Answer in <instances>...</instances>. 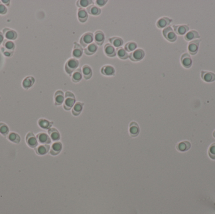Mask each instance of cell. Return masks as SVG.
<instances>
[{
    "instance_id": "1",
    "label": "cell",
    "mask_w": 215,
    "mask_h": 214,
    "mask_svg": "<svg viewBox=\"0 0 215 214\" xmlns=\"http://www.w3.org/2000/svg\"><path fill=\"white\" fill-rule=\"evenodd\" d=\"M15 47V46L13 42L5 39L3 42V47H2V51L5 56L11 57L13 55Z\"/></svg>"
},
{
    "instance_id": "2",
    "label": "cell",
    "mask_w": 215,
    "mask_h": 214,
    "mask_svg": "<svg viewBox=\"0 0 215 214\" xmlns=\"http://www.w3.org/2000/svg\"><path fill=\"white\" fill-rule=\"evenodd\" d=\"M76 98L73 93L67 91L65 94V100L64 102V108L69 111L73 108L75 104Z\"/></svg>"
},
{
    "instance_id": "3",
    "label": "cell",
    "mask_w": 215,
    "mask_h": 214,
    "mask_svg": "<svg viewBox=\"0 0 215 214\" xmlns=\"http://www.w3.org/2000/svg\"><path fill=\"white\" fill-rule=\"evenodd\" d=\"M79 61L76 58H70L68 60L65 65V72L71 75V74L77 69V67L79 66Z\"/></svg>"
},
{
    "instance_id": "4",
    "label": "cell",
    "mask_w": 215,
    "mask_h": 214,
    "mask_svg": "<svg viewBox=\"0 0 215 214\" xmlns=\"http://www.w3.org/2000/svg\"><path fill=\"white\" fill-rule=\"evenodd\" d=\"M162 33L166 40H167L171 42H174L177 40V35L171 26H168L164 28L163 30Z\"/></svg>"
},
{
    "instance_id": "5",
    "label": "cell",
    "mask_w": 215,
    "mask_h": 214,
    "mask_svg": "<svg viewBox=\"0 0 215 214\" xmlns=\"http://www.w3.org/2000/svg\"><path fill=\"white\" fill-rule=\"evenodd\" d=\"M144 56V51L142 49H140V48H138V49L134 50L130 54L129 58L133 62H138L143 59Z\"/></svg>"
},
{
    "instance_id": "6",
    "label": "cell",
    "mask_w": 215,
    "mask_h": 214,
    "mask_svg": "<svg viewBox=\"0 0 215 214\" xmlns=\"http://www.w3.org/2000/svg\"><path fill=\"white\" fill-rule=\"evenodd\" d=\"M94 40V36L92 33H84L80 39V43L83 47H86L87 45L92 43Z\"/></svg>"
},
{
    "instance_id": "7",
    "label": "cell",
    "mask_w": 215,
    "mask_h": 214,
    "mask_svg": "<svg viewBox=\"0 0 215 214\" xmlns=\"http://www.w3.org/2000/svg\"><path fill=\"white\" fill-rule=\"evenodd\" d=\"M26 142L29 147L35 148L38 145V140L34 134L32 132H29L26 136Z\"/></svg>"
},
{
    "instance_id": "8",
    "label": "cell",
    "mask_w": 215,
    "mask_h": 214,
    "mask_svg": "<svg viewBox=\"0 0 215 214\" xmlns=\"http://www.w3.org/2000/svg\"><path fill=\"white\" fill-rule=\"evenodd\" d=\"M3 34L5 37L6 38V40H16L17 38V33L15 31L12 30L10 28H5L3 30Z\"/></svg>"
},
{
    "instance_id": "9",
    "label": "cell",
    "mask_w": 215,
    "mask_h": 214,
    "mask_svg": "<svg viewBox=\"0 0 215 214\" xmlns=\"http://www.w3.org/2000/svg\"><path fill=\"white\" fill-rule=\"evenodd\" d=\"M181 61L182 66L185 69H189L192 66V59L189 54H184L181 58Z\"/></svg>"
},
{
    "instance_id": "10",
    "label": "cell",
    "mask_w": 215,
    "mask_h": 214,
    "mask_svg": "<svg viewBox=\"0 0 215 214\" xmlns=\"http://www.w3.org/2000/svg\"><path fill=\"white\" fill-rule=\"evenodd\" d=\"M38 141L42 144H48L51 143V139L47 134L44 133H38L37 135Z\"/></svg>"
},
{
    "instance_id": "11",
    "label": "cell",
    "mask_w": 215,
    "mask_h": 214,
    "mask_svg": "<svg viewBox=\"0 0 215 214\" xmlns=\"http://www.w3.org/2000/svg\"><path fill=\"white\" fill-rule=\"evenodd\" d=\"M200 43V40H195L191 43L188 45V50L191 55H194L198 53L199 45Z\"/></svg>"
},
{
    "instance_id": "12",
    "label": "cell",
    "mask_w": 215,
    "mask_h": 214,
    "mask_svg": "<svg viewBox=\"0 0 215 214\" xmlns=\"http://www.w3.org/2000/svg\"><path fill=\"white\" fill-rule=\"evenodd\" d=\"M202 79L206 82H212L215 81V74L211 72L201 71Z\"/></svg>"
},
{
    "instance_id": "13",
    "label": "cell",
    "mask_w": 215,
    "mask_h": 214,
    "mask_svg": "<svg viewBox=\"0 0 215 214\" xmlns=\"http://www.w3.org/2000/svg\"><path fill=\"white\" fill-rule=\"evenodd\" d=\"M129 133L132 137H136L139 134L140 128L138 124L135 122H132L129 126Z\"/></svg>"
},
{
    "instance_id": "14",
    "label": "cell",
    "mask_w": 215,
    "mask_h": 214,
    "mask_svg": "<svg viewBox=\"0 0 215 214\" xmlns=\"http://www.w3.org/2000/svg\"><path fill=\"white\" fill-rule=\"evenodd\" d=\"M50 150V146L48 144H42L37 147L35 148V151L38 155L42 156L47 154Z\"/></svg>"
},
{
    "instance_id": "15",
    "label": "cell",
    "mask_w": 215,
    "mask_h": 214,
    "mask_svg": "<svg viewBox=\"0 0 215 214\" xmlns=\"http://www.w3.org/2000/svg\"><path fill=\"white\" fill-rule=\"evenodd\" d=\"M174 31L175 32V33L181 35L185 34L189 30V26L187 25H176V26L174 25Z\"/></svg>"
},
{
    "instance_id": "16",
    "label": "cell",
    "mask_w": 215,
    "mask_h": 214,
    "mask_svg": "<svg viewBox=\"0 0 215 214\" xmlns=\"http://www.w3.org/2000/svg\"><path fill=\"white\" fill-rule=\"evenodd\" d=\"M191 147V143L188 141H182L178 143L176 146V149L181 152H185L189 150Z\"/></svg>"
},
{
    "instance_id": "17",
    "label": "cell",
    "mask_w": 215,
    "mask_h": 214,
    "mask_svg": "<svg viewBox=\"0 0 215 214\" xmlns=\"http://www.w3.org/2000/svg\"><path fill=\"white\" fill-rule=\"evenodd\" d=\"M83 54V47L79 44H77L75 43L73 50H72V57H74V58H76H76H81Z\"/></svg>"
},
{
    "instance_id": "18",
    "label": "cell",
    "mask_w": 215,
    "mask_h": 214,
    "mask_svg": "<svg viewBox=\"0 0 215 214\" xmlns=\"http://www.w3.org/2000/svg\"><path fill=\"white\" fill-rule=\"evenodd\" d=\"M55 105H60L64 102V94L61 91H57L54 95Z\"/></svg>"
},
{
    "instance_id": "19",
    "label": "cell",
    "mask_w": 215,
    "mask_h": 214,
    "mask_svg": "<svg viewBox=\"0 0 215 214\" xmlns=\"http://www.w3.org/2000/svg\"><path fill=\"white\" fill-rule=\"evenodd\" d=\"M62 148V145L61 142H55L51 147L50 153L51 155L55 156L61 151Z\"/></svg>"
},
{
    "instance_id": "20",
    "label": "cell",
    "mask_w": 215,
    "mask_h": 214,
    "mask_svg": "<svg viewBox=\"0 0 215 214\" xmlns=\"http://www.w3.org/2000/svg\"><path fill=\"white\" fill-rule=\"evenodd\" d=\"M172 22V19L167 17H163L160 18L157 22V26L159 28H164L167 26Z\"/></svg>"
},
{
    "instance_id": "21",
    "label": "cell",
    "mask_w": 215,
    "mask_h": 214,
    "mask_svg": "<svg viewBox=\"0 0 215 214\" xmlns=\"http://www.w3.org/2000/svg\"><path fill=\"white\" fill-rule=\"evenodd\" d=\"M104 51L107 56L110 57H115L116 54L114 47L110 43H108L105 45L104 47Z\"/></svg>"
},
{
    "instance_id": "22",
    "label": "cell",
    "mask_w": 215,
    "mask_h": 214,
    "mask_svg": "<svg viewBox=\"0 0 215 214\" xmlns=\"http://www.w3.org/2000/svg\"><path fill=\"white\" fill-rule=\"evenodd\" d=\"M77 17L80 22L84 23L87 19L88 15H87V12H86V9H84V8H79L78 9Z\"/></svg>"
},
{
    "instance_id": "23",
    "label": "cell",
    "mask_w": 215,
    "mask_h": 214,
    "mask_svg": "<svg viewBox=\"0 0 215 214\" xmlns=\"http://www.w3.org/2000/svg\"><path fill=\"white\" fill-rule=\"evenodd\" d=\"M82 73L85 79L86 80L90 79L92 77V74H93L91 68L89 65H84L82 68Z\"/></svg>"
},
{
    "instance_id": "24",
    "label": "cell",
    "mask_w": 215,
    "mask_h": 214,
    "mask_svg": "<svg viewBox=\"0 0 215 214\" xmlns=\"http://www.w3.org/2000/svg\"><path fill=\"white\" fill-rule=\"evenodd\" d=\"M94 40L96 44L97 45H101L104 41V35L101 31H97L95 33Z\"/></svg>"
},
{
    "instance_id": "25",
    "label": "cell",
    "mask_w": 215,
    "mask_h": 214,
    "mask_svg": "<svg viewBox=\"0 0 215 214\" xmlns=\"http://www.w3.org/2000/svg\"><path fill=\"white\" fill-rule=\"evenodd\" d=\"M35 83V79L32 77V76H28L26 77L25 79L22 82V86L23 88L27 89H29L30 87H31L33 84Z\"/></svg>"
},
{
    "instance_id": "26",
    "label": "cell",
    "mask_w": 215,
    "mask_h": 214,
    "mask_svg": "<svg viewBox=\"0 0 215 214\" xmlns=\"http://www.w3.org/2000/svg\"><path fill=\"white\" fill-rule=\"evenodd\" d=\"M101 72L104 75H114L115 71L113 67L111 65H105L101 68Z\"/></svg>"
},
{
    "instance_id": "27",
    "label": "cell",
    "mask_w": 215,
    "mask_h": 214,
    "mask_svg": "<svg viewBox=\"0 0 215 214\" xmlns=\"http://www.w3.org/2000/svg\"><path fill=\"white\" fill-rule=\"evenodd\" d=\"M48 133L50 136L51 139L54 141H57L60 140V134L55 128H50L48 130Z\"/></svg>"
},
{
    "instance_id": "28",
    "label": "cell",
    "mask_w": 215,
    "mask_h": 214,
    "mask_svg": "<svg viewBox=\"0 0 215 214\" xmlns=\"http://www.w3.org/2000/svg\"><path fill=\"white\" fill-rule=\"evenodd\" d=\"M97 50V45L94 43H92L89 45H87L86 48H85L84 52L87 55H91L95 54Z\"/></svg>"
},
{
    "instance_id": "29",
    "label": "cell",
    "mask_w": 215,
    "mask_h": 214,
    "mask_svg": "<svg viewBox=\"0 0 215 214\" xmlns=\"http://www.w3.org/2000/svg\"><path fill=\"white\" fill-rule=\"evenodd\" d=\"M83 78L82 70L81 69H78L72 73V81L75 83L79 82Z\"/></svg>"
},
{
    "instance_id": "30",
    "label": "cell",
    "mask_w": 215,
    "mask_h": 214,
    "mask_svg": "<svg viewBox=\"0 0 215 214\" xmlns=\"http://www.w3.org/2000/svg\"><path fill=\"white\" fill-rule=\"evenodd\" d=\"M83 105L84 104L83 103L79 102L76 103L72 108V114L76 116H79L83 110Z\"/></svg>"
},
{
    "instance_id": "31",
    "label": "cell",
    "mask_w": 215,
    "mask_h": 214,
    "mask_svg": "<svg viewBox=\"0 0 215 214\" xmlns=\"http://www.w3.org/2000/svg\"><path fill=\"white\" fill-rule=\"evenodd\" d=\"M200 38L199 33L196 30H192L185 34L184 38L186 41H191L195 38Z\"/></svg>"
},
{
    "instance_id": "32",
    "label": "cell",
    "mask_w": 215,
    "mask_h": 214,
    "mask_svg": "<svg viewBox=\"0 0 215 214\" xmlns=\"http://www.w3.org/2000/svg\"><path fill=\"white\" fill-rule=\"evenodd\" d=\"M38 124L41 128L45 129H49L51 128V126H52V123L48 121L45 119H40L38 121Z\"/></svg>"
},
{
    "instance_id": "33",
    "label": "cell",
    "mask_w": 215,
    "mask_h": 214,
    "mask_svg": "<svg viewBox=\"0 0 215 214\" xmlns=\"http://www.w3.org/2000/svg\"><path fill=\"white\" fill-rule=\"evenodd\" d=\"M109 41L112 45L116 48H120L123 43V40L120 37H113L109 39Z\"/></svg>"
},
{
    "instance_id": "34",
    "label": "cell",
    "mask_w": 215,
    "mask_h": 214,
    "mask_svg": "<svg viewBox=\"0 0 215 214\" xmlns=\"http://www.w3.org/2000/svg\"><path fill=\"white\" fill-rule=\"evenodd\" d=\"M8 139L11 142L16 144H18L21 141V138L17 133H10L8 136Z\"/></svg>"
},
{
    "instance_id": "35",
    "label": "cell",
    "mask_w": 215,
    "mask_h": 214,
    "mask_svg": "<svg viewBox=\"0 0 215 214\" xmlns=\"http://www.w3.org/2000/svg\"><path fill=\"white\" fill-rule=\"evenodd\" d=\"M87 13H90V15H94V16H97V15H100V13L101 12V10L100 8L97 7L96 6H94V5H92V6H89L88 8H87Z\"/></svg>"
},
{
    "instance_id": "36",
    "label": "cell",
    "mask_w": 215,
    "mask_h": 214,
    "mask_svg": "<svg viewBox=\"0 0 215 214\" xmlns=\"http://www.w3.org/2000/svg\"><path fill=\"white\" fill-rule=\"evenodd\" d=\"M116 54L118 55V57L120 58V59H126L128 58V53L123 48H117L116 50Z\"/></svg>"
},
{
    "instance_id": "37",
    "label": "cell",
    "mask_w": 215,
    "mask_h": 214,
    "mask_svg": "<svg viewBox=\"0 0 215 214\" xmlns=\"http://www.w3.org/2000/svg\"><path fill=\"white\" fill-rule=\"evenodd\" d=\"M136 47H137V45L135 42H130L127 43L125 46V50L126 52H132L136 50Z\"/></svg>"
},
{
    "instance_id": "38",
    "label": "cell",
    "mask_w": 215,
    "mask_h": 214,
    "mask_svg": "<svg viewBox=\"0 0 215 214\" xmlns=\"http://www.w3.org/2000/svg\"><path fill=\"white\" fill-rule=\"evenodd\" d=\"M92 3H93V1L91 0H80L77 2V6L79 8H83L88 6Z\"/></svg>"
},
{
    "instance_id": "39",
    "label": "cell",
    "mask_w": 215,
    "mask_h": 214,
    "mask_svg": "<svg viewBox=\"0 0 215 214\" xmlns=\"http://www.w3.org/2000/svg\"><path fill=\"white\" fill-rule=\"evenodd\" d=\"M0 133L4 136H7L9 133V128L5 123H0Z\"/></svg>"
},
{
    "instance_id": "40",
    "label": "cell",
    "mask_w": 215,
    "mask_h": 214,
    "mask_svg": "<svg viewBox=\"0 0 215 214\" xmlns=\"http://www.w3.org/2000/svg\"><path fill=\"white\" fill-rule=\"evenodd\" d=\"M208 154L211 159L215 160V143H213L210 147L208 150Z\"/></svg>"
},
{
    "instance_id": "41",
    "label": "cell",
    "mask_w": 215,
    "mask_h": 214,
    "mask_svg": "<svg viewBox=\"0 0 215 214\" xmlns=\"http://www.w3.org/2000/svg\"><path fill=\"white\" fill-rule=\"evenodd\" d=\"M7 12V8L0 1V15H5Z\"/></svg>"
},
{
    "instance_id": "42",
    "label": "cell",
    "mask_w": 215,
    "mask_h": 214,
    "mask_svg": "<svg viewBox=\"0 0 215 214\" xmlns=\"http://www.w3.org/2000/svg\"><path fill=\"white\" fill-rule=\"evenodd\" d=\"M106 3L107 1H105V0H97L96 1V4L100 6H103Z\"/></svg>"
},
{
    "instance_id": "43",
    "label": "cell",
    "mask_w": 215,
    "mask_h": 214,
    "mask_svg": "<svg viewBox=\"0 0 215 214\" xmlns=\"http://www.w3.org/2000/svg\"><path fill=\"white\" fill-rule=\"evenodd\" d=\"M2 3H3V4L4 5L9 6V4H10V1H9V0H3V1H2Z\"/></svg>"
},
{
    "instance_id": "44",
    "label": "cell",
    "mask_w": 215,
    "mask_h": 214,
    "mask_svg": "<svg viewBox=\"0 0 215 214\" xmlns=\"http://www.w3.org/2000/svg\"><path fill=\"white\" fill-rule=\"evenodd\" d=\"M3 41H4V35L2 32H0V45L3 42Z\"/></svg>"
},
{
    "instance_id": "45",
    "label": "cell",
    "mask_w": 215,
    "mask_h": 214,
    "mask_svg": "<svg viewBox=\"0 0 215 214\" xmlns=\"http://www.w3.org/2000/svg\"><path fill=\"white\" fill-rule=\"evenodd\" d=\"M213 137H214V138H215V131L213 132Z\"/></svg>"
}]
</instances>
